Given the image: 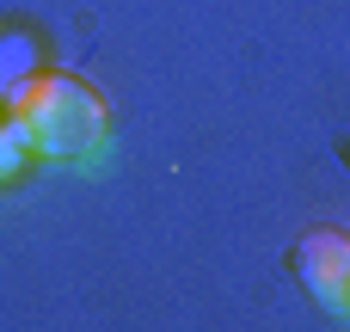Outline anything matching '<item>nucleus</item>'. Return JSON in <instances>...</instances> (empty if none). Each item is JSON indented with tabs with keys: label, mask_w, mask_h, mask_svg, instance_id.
<instances>
[{
	"label": "nucleus",
	"mask_w": 350,
	"mask_h": 332,
	"mask_svg": "<svg viewBox=\"0 0 350 332\" xmlns=\"http://www.w3.org/2000/svg\"><path fill=\"white\" fill-rule=\"evenodd\" d=\"M37 68H43L37 31H25V25H6V31H0V99H6L18 80H31Z\"/></svg>",
	"instance_id": "nucleus-3"
},
{
	"label": "nucleus",
	"mask_w": 350,
	"mask_h": 332,
	"mask_svg": "<svg viewBox=\"0 0 350 332\" xmlns=\"http://www.w3.org/2000/svg\"><path fill=\"white\" fill-rule=\"evenodd\" d=\"M6 117L37 154H92L105 142V99L74 74H31L6 92Z\"/></svg>",
	"instance_id": "nucleus-1"
},
{
	"label": "nucleus",
	"mask_w": 350,
	"mask_h": 332,
	"mask_svg": "<svg viewBox=\"0 0 350 332\" xmlns=\"http://www.w3.org/2000/svg\"><path fill=\"white\" fill-rule=\"evenodd\" d=\"M25 166V136L12 129V117H0V179H12Z\"/></svg>",
	"instance_id": "nucleus-4"
},
{
	"label": "nucleus",
	"mask_w": 350,
	"mask_h": 332,
	"mask_svg": "<svg viewBox=\"0 0 350 332\" xmlns=\"http://www.w3.org/2000/svg\"><path fill=\"white\" fill-rule=\"evenodd\" d=\"M295 277L308 283V296L326 308V314H350V234H301L295 246Z\"/></svg>",
	"instance_id": "nucleus-2"
}]
</instances>
